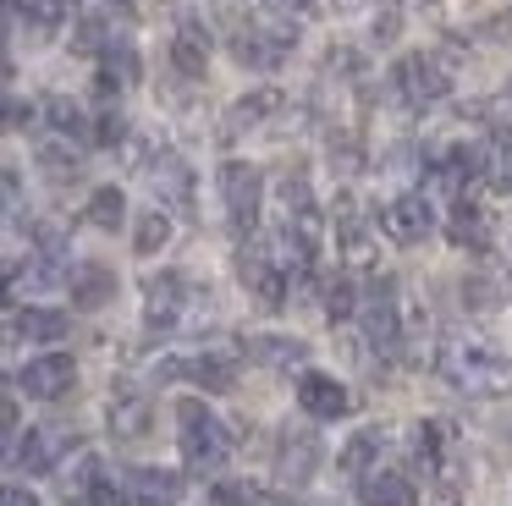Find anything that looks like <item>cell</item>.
I'll return each mask as SVG.
<instances>
[{"label":"cell","instance_id":"e575fe53","mask_svg":"<svg viewBox=\"0 0 512 506\" xmlns=\"http://www.w3.org/2000/svg\"><path fill=\"white\" fill-rule=\"evenodd\" d=\"M6 506H39V501H34L28 490H17V484H12V490H6Z\"/></svg>","mask_w":512,"mask_h":506},{"label":"cell","instance_id":"7a4b0ae2","mask_svg":"<svg viewBox=\"0 0 512 506\" xmlns=\"http://www.w3.org/2000/svg\"><path fill=\"white\" fill-rule=\"evenodd\" d=\"M177 446H182V457H188L193 473H210L232 457V435H226V424L199 402V396L177 402Z\"/></svg>","mask_w":512,"mask_h":506},{"label":"cell","instance_id":"4dcf8cb0","mask_svg":"<svg viewBox=\"0 0 512 506\" xmlns=\"http://www.w3.org/2000/svg\"><path fill=\"white\" fill-rule=\"evenodd\" d=\"M210 506H259V495L248 490V484H215Z\"/></svg>","mask_w":512,"mask_h":506},{"label":"cell","instance_id":"8992f818","mask_svg":"<svg viewBox=\"0 0 512 506\" xmlns=\"http://www.w3.org/2000/svg\"><path fill=\"white\" fill-rule=\"evenodd\" d=\"M72 380H78L72 352H45V358H28V369H17V391H28L34 402H56V396H67Z\"/></svg>","mask_w":512,"mask_h":506},{"label":"cell","instance_id":"d6986e66","mask_svg":"<svg viewBox=\"0 0 512 506\" xmlns=\"http://www.w3.org/2000/svg\"><path fill=\"white\" fill-rule=\"evenodd\" d=\"M171 61H177L182 77H204V66H210V33L199 22H182L177 39H171Z\"/></svg>","mask_w":512,"mask_h":506},{"label":"cell","instance_id":"d4e9b609","mask_svg":"<svg viewBox=\"0 0 512 506\" xmlns=\"http://www.w3.org/2000/svg\"><path fill=\"white\" fill-rule=\"evenodd\" d=\"M248 358L270 363V369H292V363L309 358V347H303V341H287V336H254L248 341Z\"/></svg>","mask_w":512,"mask_h":506},{"label":"cell","instance_id":"4316f807","mask_svg":"<svg viewBox=\"0 0 512 506\" xmlns=\"http://www.w3.org/2000/svg\"><path fill=\"white\" fill-rule=\"evenodd\" d=\"M166 242H171L166 209H149V215H138V231H133V248H138V253H160Z\"/></svg>","mask_w":512,"mask_h":506},{"label":"cell","instance_id":"cb8c5ba5","mask_svg":"<svg viewBox=\"0 0 512 506\" xmlns=\"http://www.w3.org/2000/svg\"><path fill=\"white\" fill-rule=\"evenodd\" d=\"M12 11H17V17H28V28L45 39V33H56L61 22L72 17V0H12Z\"/></svg>","mask_w":512,"mask_h":506},{"label":"cell","instance_id":"603a6c76","mask_svg":"<svg viewBox=\"0 0 512 506\" xmlns=\"http://www.w3.org/2000/svg\"><path fill=\"white\" fill-rule=\"evenodd\" d=\"M342 253H347V264H353V270H369V264H375V242H369V231H364V220L353 215V204H342Z\"/></svg>","mask_w":512,"mask_h":506},{"label":"cell","instance_id":"d6a6232c","mask_svg":"<svg viewBox=\"0 0 512 506\" xmlns=\"http://www.w3.org/2000/svg\"><path fill=\"white\" fill-rule=\"evenodd\" d=\"M122 132H127L122 116H100V132H94V138H100V143H122Z\"/></svg>","mask_w":512,"mask_h":506},{"label":"cell","instance_id":"1f68e13d","mask_svg":"<svg viewBox=\"0 0 512 506\" xmlns=\"http://www.w3.org/2000/svg\"><path fill=\"white\" fill-rule=\"evenodd\" d=\"M78 506H122V495H116V484H111V479H100V484H94V490L83 495Z\"/></svg>","mask_w":512,"mask_h":506},{"label":"cell","instance_id":"7c38bea8","mask_svg":"<svg viewBox=\"0 0 512 506\" xmlns=\"http://www.w3.org/2000/svg\"><path fill=\"white\" fill-rule=\"evenodd\" d=\"M314 468H320V440L309 435V429H287L281 435V457H276V473H281V484H309L314 479Z\"/></svg>","mask_w":512,"mask_h":506},{"label":"cell","instance_id":"83f0119b","mask_svg":"<svg viewBox=\"0 0 512 506\" xmlns=\"http://www.w3.org/2000/svg\"><path fill=\"white\" fill-rule=\"evenodd\" d=\"M45 116H50V127H56V138H83V110L78 105H72V99H45Z\"/></svg>","mask_w":512,"mask_h":506},{"label":"cell","instance_id":"7402d4cb","mask_svg":"<svg viewBox=\"0 0 512 506\" xmlns=\"http://www.w3.org/2000/svg\"><path fill=\"white\" fill-rule=\"evenodd\" d=\"M12 330H17V336H28V341H61L72 330V319L61 314V308H17Z\"/></svg>","mask_w":512,"mask_h":506},{"label":"cell","instance_id":"ba28073f","mask_svg":"<svg viewBox=\"0 0 512 506\" xmlns=\"http://www.w3.org/2000/svg\"><path fill=\"white\" fill-rule=\"evenodd\" d=\"M380 226H386V237H391V242L413 248V242H424V237H430L435 209H430V198H424V193H397L386 209H380Z\"/></svg>","mask_w":512,"mask_h":506},{"label":"cell","instance_id":"f1b7e54d","mask_svg":"<svg viewBox=\"0 0 512 506\" xmlns=\"http://www.w3.org/2000/svg\"><path fill=\"white\" fill-rule=\"evenodd\" d=\"M375 451H380V429H364V435L347 440L342 468H347V473H369V457H375Z\"/></svg>","mask_w":512,"mask_h":506},{"label":"cell","instance_id":"9c48e42d","mask_svg":"<svg viewBox=\"0 0 512 506\" xmlns=\"http://www.w3.org/2000/svg\"><path fill=\"white\" fill-rule=\"evenodd\" d=\"M188 281L182 275H149L144 281V319L149 330H177L182 314H188Z\"/></svg>","mask_w":512,"mask_h":506},{"label":"cell","instance_id":"2e32d148","mask_svg":"<svg viewBox=\"0 0 512 506\" xmlns=\"http://www.w3.org/2000/svg\"><path fill=\"white\" fill-rule=\"evenodd\" d=\"M446 237H452L457 248H474V253H485V248H490V220H485V209H479L474 198H457L452 220H446Z\"/></svg>","mask_w":512,"mask_h":506},{"label":"cell","instance_id":"52a82bcc","mask_svg":"<svg viewBox=\"0 0 512 506\" xmlns=\"http://www.w3.org/2000/svg\"><path fill=\"white\" fill-rule=\"evenodd\" d=\"M72 446H78V435H72V429L39 424V429H28V435H17L12 462H17V468H28V473H56V462L67 457Z\"/></svg>","mask_w":512,"mask_h":506},{"label":"cell","instance_id":"5b68a950","mask_svg":"<svg viewBox=\"0 0 512 506\" xmlns=\"http://www.w3.org/2000/svg\"><path fill=\"white\" fill-rule=\"evenodd\" d=\"M358 314H364V336L375 352H397L402 347V314H397V281L391 275H380L375 286H369V297L358 303Z\"/></svg>","mask_w":512,"mask_h":506},{"label":"cell","instance_id":"ffe728a7","mask_svg":"<svg viewBox=\"0 0 512 506\" xmlns=\"http://www.w3.org/2000/svg\"><path fill=\"white\" fill-rule=\"evenodd\" d=\"M67 286H72V303L78 308H105L116 297V275L105 270V264H78Z\"/></svg>","mask_w":512,"mask_h":506},{"label":"cell","instance_id":"4fadbf2b","mask_svg":"<svg viewBox=\"0 0 512 506\" xmlns=\"http://www.w3.org/2000/svg\"><path fill=\"white\" fill-rule=\"evenodd\" d=\"M171 374H188L193 385H204V391H232V363L221 358V352H193V358H171L160 363V380H171Z\"/></svg>","mask_w":512,"mask_h":506},{"label":"cell","instance_id":"9a60e30c","mask_svg":"<svg viewBox=\"0 0 512 506\" xmlns=\"http://www.w3.org/2000/svg\"><path fill=\"white\" fill-rule=\"evenodd\" d=\"M358 501L364 506H408L413 484H408V473H397V468H369L364 484H358Z\"/></svg>","mask_w":512,"mask_h":506},{"label":"cell","instance_id":"836d02e7","mask_svg":"<svg viewBox=\"0 0 512 506\" xmlns=\"http://www.w3.org/2000/svg\"><path fill=\"white\" fill-rule=\"evenodd\" d=\"M496 154H501V176H507V182H512V127H507V132H501V138H496Z\"/></svg>","mask_w":512,"mask_h":506},{"label":"cell","instance_id":"3957f363","mask_svg":"<svg viewBox=\"0 0 512 506\" xmlns=\"http://www.w3.org/2000/svg\"><path fill=\"white\" fill-rule=\"evenodd\" d=\"M221 204H226V220H232L237 237H254L259 204H265V176H259V165H248V160L221 165Z\"/></svg>","mask_w":512,"mask_h":506},{"label":"cell","instance_id":"e0dca14e","mask_svg":"<svg viewBox=\"0 0 512 506\" xmlns=\"http://www.w3.org/2000/svg\"><path fill=\"white\" fill-rule=\"evenodd\" d=\"M177 501H182V473H171V468L133 473V506H177Z\"/></svg>","mask_w":512,"mask_h":506},{"label":"cell","instance_id":"d590c367","mask_svg":"<svg viewBox=\"0 0 512 506\" xmlns=\"http://www.w3.org/2000/svg\"><path fill=\"white\" fill-rule=\"evenodd\" d=\"M105 6H122V11H138V0H105Z\"/></svg>","mask_w":512,"mask_h":506},{"label":"cell","instance_id":"277c9868","mask_svg":"<svg viewBox=\"0 0 512 506\" xmlns=\"http://www.w3.org/2000/svg\"><path fill=\"white\" fill-rule=\"evenodd\" d=\"M391 88H397L402 105L424 110V105H435V99L452 94V72H446L441 55L413 50V55H402V61H397V72H391Z\"/></svg>","mask_w":512,"mask_h":506},{"label":"cell","instance_id":"f546056e","mask_svg":"<svg viewBox=\"0 0 512 506\" xmlns=\"http://www.w3.org/2000/svg\"><path fill=\"white\" fill-rule=\"evenodd\" d=\"M325 314H331V325H342V319L358 314V297H353V286H347V281H336L331 292H325Z\"/></svg>","mask_w":512,"mask_h":506},{"label":"cell","instance_id":"484cf974","mask_svg":"<svg viewBox=\"0 0 512 506\" xmlns=\"http://www.w3.org/2000/svg\"><path fill=\"white\" fill-rule=\"evenodd\" d=\"M122 215H127L122 187H94V198H89V209H83V220H89V226H100V231H116V226H122Z\"/></svg>","mask_w":512,"mask_h":506},{"label":"cell","instance_id":"44dd1931","mask_svg":"<svg viewBox=\"0 0 512 506\" xmlns=\"http://www.w3.org/2000/svg\"><path fill=\"white\" fill-rule=\"evenodd\" d=\"M276 110H281V94H276V88H254V94H243L232 110H226V138H237L243 127H259V121L276 116Z\"/></svg>","mask_w":512,"mask_h":506},{"label":"cell","instance_id":"30bf717a","mask_svg":"<svg viewBox=\"0 0 512 506\" xmlns=\"http://www.w3.org/2000/svg\"><path fill=\"white\" fill-rule=\"evenodd\" d=\"M292 39H298V33L292 28H281V22H254V28H243L237 33V61L243 66H281L292 55Z\"/></svg>","mask_w":512,"mask_h":506},{"label":"cell","instance_id":"5bb4252c","mask_svg":"<svg viewBox=\"0 0 512 506\" xmlns=\"http://www.w3.org/2000/svg\"><path fill=\"white\" fill-rule=\"evenodd\" d=\"M149 187H155L166 204H177V209L193 204V176H188V165H182L177 154H166V149L149 160Z\"/></svg>","mask_w":512,"mask_h":506},{"label":"cell","instance_id":"ac0fdd59","mask_svg":"<svg viewBox=\"0 0 512 506\" xmlns=\"http://www.w3.org/2000/svg\"><path fill=\"white\" fill-rule=\"evenodd\" d=\"M111 429H116V440L149 435V396H138L133 385H122V391L111 396Z\"/></svg>","mask_w":512,"mask_h":506},{"label":"cell","instance_id":"8fae6325","mask_svg":"<svg viewBox=\"0 0 512 506\" xmlns=\"http://www.w3.org/2000/svg\"><path fill=\"white\" fill-rule=\"evenodd\" d=\"M298 407L309 418H347V413H353V396H347V385L331 380V374L303 369L298 374Z\"/></svg>","mask_w":512,"mask_h":506},{"label":"cell","instance_id":"8d00e7d4","mask_svg":"<svg viewBox=\"0 0 512 506\" xmlns=\"http://www.w3.org/2000/svg\"><path fill=\"white\" fill-rule=\"evenodd\" d=\"M287 6H309V0H287Z\"/></svg>","mask_w":512,"mask_h":506},{"label":"cell","instance_id":"6da1fadb","mask_svg":"<svg viewBox=\"0 0 512 506\" xmlns=\"http://www.w3.org/2000/svg\"><path fill=\"white\" fill-rule=\"evenodd\" d=\"M435 363L468 396H512V358L490 352L485 341H446Z\"/></svg>","mask_w":512,"mask_h":506}]
</instances>
